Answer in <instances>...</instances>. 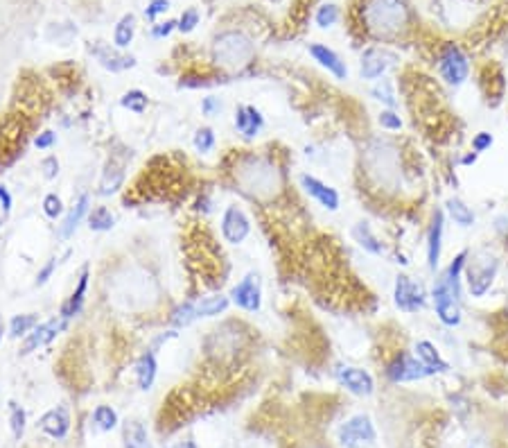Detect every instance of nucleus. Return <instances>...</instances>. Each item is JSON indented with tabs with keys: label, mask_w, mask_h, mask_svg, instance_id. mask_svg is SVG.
Wrapping results in <instances>:
<instances>
[{
	"label": "nucleus",
	"mask_w": 508,
	"mask_h": 448,
	"mask_svg": "<svg viewBox=\"0 0 508 448\" xmlns=\"http://www.w3.org/2000/svg\"><path fill=\"white\" fill-rule=\"evenodd\" d=\"M235 181L249 200L267 204L273 202L285 188L283 170L273 156L244 154L235 166Z\"/></svg>",
	"instance_id": "f257e3e1"
},
{
	"label": "nucleus",
	"mask_w": 508,
	"mask_h": 448,
	"mask_svg": "<svg viewBox=\"0 0 508 448\" xmlns=\"http://www.w3.org/2000/svg\"><path fill=\"white\" fill-rule=\"evenodd\" d=\"M362 23L373 39L396 41L409 28V7L405 0H366Z\"/></svg>",
	"instance_id": "f03ea898"
},
{
	"label": "nucleus",
	"mask_w": 508,
	"mask_h": 448,
	"mask_svg": "<svg viewBox=\"0 0 508 448\" xmlns=\"http://www.w3.org/2000/svg\"><path fill=\"white\" fill-rule=\"evenodd\" d=\"M463 290L466 283L449 281L443 270H438L430 285V304L436 319L445 328H459L463 324Z\"/></svg>",
	"instance_id": "7ed1b4c3"
},
{
	"label": "nucleus",
	"mask_w": 508,
	"mask_h": 448,
	"mask_svg": "<svg viewBox=\"0 0 508 448\" xmlns=\"http://www.w3.org/2000/svg\"><path fill=\"white\" fill-rule=\"evenodd\" d=\"M366 168L379 190H398L402 186L400 152L391 141H371L366 149Z\"/></svg>",
	"instance_id": "20e7f679"
},
{
	"label": "nucleus",
	"mask_w": 508,
	"mask_h": 448,
	"mask_svg": "<svg viewBox=\"0 0 508 448\" xmlns=\"http://www.w3.org/2000/svg\"><path fill=\"white\" fill-rule=\"evenodd\" d=\"M502 260L490 249H477L470 251L468 265H466V290L472 299H483L500 277Z\"/></svg>",
	"instance_id": "39448f33"
},
{
	"label": "nucleus",
	"mask_w": 508,
	"mask_h": 448,
	"mask_svg": "<svg viewBox=\"0 0 508 448\" xmlns=\"http://www.w3.org/2000/svg\"><path fill=\"white\" fill-rule=\"evenodd\" d=\"M253 54L256 48L242 32H224L213 43V59L224 71H242L253 62Z\"/></svg>",
	"instance_id": "423d86ee"
},
{
	"label": "nucleus",
	"mask_w": 508,
	"mask_h": 448,
	"mask_svg": "<svg viewBox=\"0 0 508 448\" xmlns=\"http://www.w3.org/2000/svg\"><path fill=\"white\" fill-rule=\"evenodd\" d=\"M436 71L438 77L443 79L447 86L459 88L468 82L470 77V57L463 52V48L456 43H445L436 57Z\"/></svg>",
	"instance_id": "0eeeda50"
},
{
	"label": "nucleus",
	"mask_w": 508,
	"mask_h": 448,
	"mask_svg": "<svg viewBox=\"0 0 508 448\" xmlns=\"http://www.w3.org/2000/svg\"><path fill=\"white\" fill-rule=\"evenodd\" d=\"M394 306L405 315H418L430 306V290L409 274L400 272L394 281Z\"/></svg>",
	"instance_id": "6e6552de"
},
{
	"label": "nucleus",
	"mask_w": 508,
	"mask_h": 448,
	"mask_svg": "<svg viewBox=\"0 0 508 448\" xmlns=\"http://www.w3.org/2000/svg\"><path fill=\"white\" fill-rule=\"evenodd\" d=\"M384 376L389 383L394 385H402V383H415V381H425V378H432L434 374L427 369V367L415 358L413 351L400 349L394 358L386 362Z\"/></svg>",
	"instance_id": "1a4fd4ad"
},
{
	"label": "nucleus",
	"mask_w": 508,
	"mask_h": 448,
	"mask_svg": "<svg viewBox=\"0 0 508 448\" xmlns=\"http://www.w3.org/2000/svg\"><path fill=\"white\" fill-rule=\"evenodd\" d=\"M337 437H339L341 446H345V448H366V446L375 444L377 430L373 426V419L368 415H355L341 423Z\"/></svg>",
	"instance_id": "9d476101"
},
{
	"label": "nucleus",
	"mask_w": 508,
	"mask_h": 448,
	"mask_svg": "<svg viewBox=\"0 0 508 448\" xmlns=\"http://www.w3.org/2000/svg\"><path fill=\"white\" fill-rule=\"evenodd\" d=\"M445 211L434 209L430 224H427V236H425V256H427V270L436 274L441 270V258H443V240H445Z\"/></svg>",
	"instance_id": "9b49d317"
},
{
	"label": "nucleus",
	"mask_w": 508,
	"mask_h": 448,
	"mask_svg": "<svg viewBox=\"0 0 508 448\" xmlns=\"http://www.w3.org/2000/svg\"><path fill=\"white\" fill-rule=\"evenodd\" d=\"M230 304L237 306L244 313H258L262 308V283H260V274L249 272L242 277L240 283L233 285V290L228 294Z\"/></svg>",
	"instance_id": "f8f14e48"
},
{
	"label": "nucleus",
	"mask_w": 508,
	"mask_h": 448,
	"mask_svg": "<svg viewBox=\"0 0 508 448\" xmlns=\"http://www.w3.org/2000/svg\"><path fill=\"white\" fill-rule=\"evenodd\" d=\"M298 181H301V188L307 193V197L314 200V202L321 206V209H326V211H330V213L339 211L341 195H339V190L334 188V186H330V183H326V181L319 179V177H314V175H307V172L298 177Z\"/></svg>",
	"instance_id": "ddd939ff"
},
{
	"label": "nucleus",
	"mask_w": 508,
	"mask_h": 448,
	"mask_svg": "<svg viewBox=\"0 0 508 448\" xmlns=\"http://www.w3.org/2000/svg\"><path fill=\"white\" fill-rule=\"evenodd\" d=\"M334 376H337V383L355 396H371L375 392V378L371 372L364 369V367L345 364V367H339Z\"/></svg>",
	"instance_id": "4468645a"
},
{
	"label": "nucleus",
	"mask_w": 508,
	"mask_h": 448,
	"mask_svg": "<svg viewBox=\"0 0 508 448\" xmlns=\"http://www.w3.org/2000/svg\"><path fill=\"white\" fill-rule=\"evenodd\" d=\"M222 236L230 245H242L251 236V220L237 204L226 206L222 215Z\"/></svg>",
	"instance_id": "2eb2a0df"
},
{
	"label": "nucleus",
	"mask_w": 508,
	"mask_h": 448,
	"mask_svg": "<svg viewBox=\"0 0 508 448\" xmlns=\"http://www.w3.org/2000/svg\"><path fill=\"white\" fill-rule=\"evenodd\" d=\"M68 324V319L64 317H54V319H48V321H43V324H37L34 326L25 338H23V344H20V353L23 355H28L32 351H37L41 347H45V344H50L59 333L66 328Z\"/></svg>",
	"instance_id": "dca6fc26"
},
{
	"label": "nucleus",
	"mask_w": 508,
	"mask_h": 448,
	"mask_svg": "<svg viewBox=\"0 0 508 448\" xmlns=\"http://www.w3.org/2000/svg\"><path fill=\"white\" fill-rule=\"evenodd\" d=\"M396 57L391 54L384 48H368L362 54V64H360V73L362 79L366 82H379V77H384V73L391 68Z\"/></svg>",
	"instance_id": "f3484780"
},
{
	"label": "nucleus",
	"mask_w": 508,
	"mask_h": 448,
	"mask_svg": "<svg viewBox=\"0 0 508 448\" xmlns=\"http://www.w3.org/2000/svg\"><path fill=\"white\" fill-rule=\"evenodd\" d=\"M307 50L312 54V59L321 68H326L334 79H348V66H345V62L339 57V52L328 48L326 43H309Z\"/></svg>",
	"instance_id": "a211bd4d"
},
{
	"label": "nucleus",
	"mask_w": 508,
	"mask_h": 448,
	"mask_svg": "<svg viewBox=\"0 0 508 448\" xmlns=\"http://www.w3.org/2000/svg\"><path fill=\"white\" fill-rule=\"evenodd\" d=\"M413 353H415V358H418L427 369H430L434 376L436 374H445L449 372V362L443 358V353L441 349L436 347V342L432 340H427V338H420V340H415L413 344Z\"/></svg>",
	"instance_id": "6ab92c4d"
},
{
	"label": "nucleus",
	"mask_w": 508,
	"mask_h": 448,
	"mask_svg": "<svg viewBox=\"0 0 508 448\" xmlns=\"http://www.w3.org/2000/svg\"><path fill=\"white\" fill-rule=\"evenodd\" d=\"M235 130L244 136V139H256V136L264 130L262 111L253 105H240L235 109Z\"/></svg>",
	"instance_id": "aec40b11"
},
{
	"label": "nucleus",
	"mask_w": 508,
	"mask_h": 448,
	"mask_svg": "<svg viewBox=\"0 0 508 448\" xmlns=\"http://www.w3.org/2000/svg\"><path fill=\"white\" fill-rule=\"evenodd\" d=\"M443 211H445L447 220H452L459 229H470L477 222L475 209H472L463 197H456V195H452V197H447L443 202Z\"/></svg>",
	"instance_id": "412c9836"
},
{
	"label": "nucleus",
	"mask_w": 508,
	"mask_h": 448,
	"mask_svg": "<svg viewBox=\"0 0 508 448\" xmlns=\"http://www.w3.org/2000/svg\"><path fill=\"white\" fill-rule=\"evenodd\" d=\"M88 206H90V197L84 193V195H79V200L75 202V206L71 211H68L64 215V220L59 224V231H57V236H59V240H68L75 231H77V226L82 224L84 217H88Z\"/></svg>",
	"instance_id": "4be33fe9"
},
{
	"label": "nucleus",
	"mask_w": 508,
	"mask_h": 448,
	"mask_svg": "<svg viewBox=\"0 0 508 448\" xmlns=\"http://www.w3.org/2000/svg\"><path fill=\"white\" fill-rule=\"evenodd\" d=\"M39 426L45 435H50L54 440H64L68 430H71V415L66 408H52L50 412H45L41 417Z\"/></svg>",
	"instance_id": "5701e85b"
},
{
	"label": "nucleus",
	"mask_w": 508,
	"mask_h": 448,
	"mask_svg": "<svg viewBox=\"0 0 508 448\" xmlns=\"http://www.w3.org/2000/svg\"><path fill=\"white\" fill-rule=\"evenodd\" d=\"M88 279H90L88 268H84V270H82V274H79V277H77V285H75V290H73V292H71V297H68L66 301L61 304V308H59V317H64V319H73L75 315H79V310H82V306H84V299H86Z\"/></svg>",
	"instance_id": "b1692460"
},
{
	"label": "nucleus",
	"mask_w": 508,
	"mask_h": 448,
	"mask_svg": "<svg viewBox=\"0 0 508 448\" xmlns=\"http://www.w3.org/2000/svg\"><path fill=\"white\" fill-rule=\"evenodd\" d=\"M90 52H93L98 57V62L111 73H122V71H126V68L136 66V57L120 54V52L107 48V45H95V48H90Z\"/></svg>",
	"instance_id": "393cba45"
},
{
	"label": "nucleus",
	"mask_w": 508,
	"mask_h": 448,
	"mask_svg": "<svg viewBox=\"0 0 508 448\" xmlns=\"http://www.w3.org/2000/svg\"><path fill=\"white\" fill-rule=\"evenodd\" d=\"M353 238H355V243L360 245V247L366 251V254H371V256H382L384 251H386L384 243L375 236V231H373L371 224H368L366 220L357 222V224L353 226Z\"/></svg>",
	"instance_id": "a878e982"
},
{
	"label": "nucleus",
	"mask_w": 508,
	"mask_h": 448,
	"mask_svg": "<svg viewBox=\"0 0 508 448\" xmlns=\"http://www.w3.org/2000/svg\"><path fill=\"white\" fill-rule=\"evenodd\" d=\"M156 374H158V362H156L154 351L143 353L141 358L136 360V381H138V387H141L143 392L152 389V385L156 381Z\"/></svg>",
	"instance_id": "bb28decb"
},
{
	"label": "nucleus",
	"mask_w": 508,
	"mask_h": 448,
	"mask_svg": "<svg viewBox=\"0 0 508 448\" xmlns=\"http://www.w3.org/2000/svg\"><path fill=\"white\" fill-rule=\"evenodd\" d=\"M122 444L124 448H152L149 444V435L143 421H126L122 426Z\"/></svg>",
	"instance_id": "cd10ccee"
},
{
	"label": "nucleus",
	"mask_w": 508,
	"mask_h": 448,
	"mask_svg": "<svg viewBox=\"0 0 508 448\" xmlns=\"http://www.w3.org/2000/svg\"><path fill=\"white\" fill-rule=\"evenodd\" d=\"M122 183H124V172L118 163H111L104 168L102 172V179H100V195L102 197H109V195H115L120 188H122Z\"/></svg>",
	"instance_id": "c85d7f7f"
},
{
	"label": "nucleus",
	"mask_w": 508,
	"mask_h": 448,
	"mask_svg": "<svg viewBox=\"0 0 508 448\" xmlns=\"http://www.w3.org/2000/svg\"><path fill=\"white\" fill-rule=\"evenodd\" d=\"M194 306H197V319L199 317H217V315H224L228 310L230 299L224 294H213V297H203L201 301H197Z\"/></svg>",
	"instance_id": "c756f323"
},
{
	"label": "nucleus",
	"mask_w": 508,
	"mask_h": 448,
	"mask_svg": "<svg viewBox=\"0 0 508 448\" xmlns=\"http://www.w3.org/2000/svg\"><path fill=\"white\" fill-rule=\"evenodd\" d=\"M134 34H136V16L124 14L113 30V45L115 48H120V50L129 48V43L134 41Z\"/></svg>",
	"instance_id": "7c9ffc66"
},
{
	"label": "nucleus",
	"mask_w": 508,
	"mask_h": 448,
	"mask_svg": "<svg viewBox=\"0 0 508 448\" xmlns=\"http://www.w3.org/2000/svg\"><path fill=\"white\" fill-rule=\"evenodd\" d=\"M88 229L90 231H111V229L115 226V215L111 213V209H107V206H95L93 211H88Z\"/></svg>",
	"instance_id": "2f4dec72"
},
{
	"label": "nucleus",
	"mask_w": 508,
	"mask_h": 448,
	"mask_svg": "<svg viewBox=\"0 0 508 448\" xmlns=\"http://www.w3.org/2000/svg\"><path fill=\"white\" fill-rule=\"evenodd\" d=\"M194 319H197V306H194V301H183V304H179L175 310H172V315H170L172 326H177V328L190 326Z\"/></svg>",
	"instance_id": "473e14b6"
},
{
	"label": "nucleus",
	"mask_w": 508,
	"mask_h": 448,
	"mask_svg": "<svg viewBox=\"0 0 508 448\" xmlns=\"http://www.w3.org/2000/svg\"><path fill=\"white\" fill-rule=\"evenodd\" d=\"M371 96L382 102L384 109H398V96L394 91V84L389 82V79H379V82L371 88Z\"/></svg>",
	"instance_id": "72a5a7b5"
},
{
	"label": "nucleus",
	"mask_w": 508,
	"mask_h": 448,
	"mask_svg": "<svg viewBox=\"0 0 508 448\" xmlns=\"http://www.w3.org/2000/svg\"><path fill=\"white\" fill-rule=\"evenodd\" d=\"M93 421L102 432H111L115 426H118V412H115L111 406H98L93 410Z\"/></svg>",
	"instance_id": "f704fd0d"
},
{
	"label": "nucleus",
	"mask_w": 508,
	"mask_h": 448,
	"mask_svg": "<svg viewBox=\"0 0 508 448\" xmlns=\"http://www.w3.org/2000/svg\"><path fill=\"white\" fill-rule=\"evenodd\" d=\"M120 105L126 111H131V113H145L149 100H147V96L143 93L141 88H131V91H126V93L120 98Z\"/></svg>",
	"instance_id": "c9c22d12"
},
{
	"label": "nucleus",
	"mask_w": 508,
	"mask_h": 448,
	"mask_svg": "<svg viewBox=\"0 0 508 448\" xmlns=\"http://www.w3.org/2000/svg\"><path fill=\"white\" fill-rule=\"evenodd\" d=\"M39 324V317L37 315H16L14 319L9 321V335L11 338H25L28 333Z\"/></svg>",
	"instance_id": "e433bc0d"
},
{
	"label": "nucleus",
	"mask_w": 508,
	"mask_h": 448,
	"mask_svg": "<svg viewBox=\"0 0 508 448\" xmlns=\"http://www.w3.org/2000/svg\"><path fill=\"white\" fill-rule=\"evenodd\" d=\"M377 125L382 127L384 132H400L402 127H405V120H402V116L398 113V109H382L377 113Z\"/></svg>",
	"instance_id": "4c0bfd02"
},
{
	"label": "nucleus",
	"mask_w": 508,
	"mask_h": 448,
	"mask_svg": "<svg viewBox=\"0 0 508 448\" xmlns=\"http://www.w3.org/2000/svg\"><path fill=\"white\" fill-rule=\"evenodd\" d=\"M25 410L16 403H9V428H11V435H14V440H20L23 435H25Z\"/></svg>",
	"instance_id": "58836bf2"
},
{
	"label": "nucleus",
	"mask_w": 508,
	"mask_h": 448,
	"mask_svg": "<svg viewBox=\"0 0 508 448\" xmlns=\"http://www.w3.org/2000/svg\"><path fill=\"white\" fill-rule=\"evenodd\" d=\"M314 21H317V25H319L321 30H328V28H332L334 23L339 21V7H337V5H332V3L321 5V7L317 9V16H314Z\"/></svg>",
	"instance_id": "ea45409f"
},
{
	"label": "nucleus",
	"mask_w": 508,
	"mask_h": 448,
	"mask_svg": "<svg viewBox=\"0 0 508 448\" xmlns=\"http://www.w3.org/2000/svg\"><path fill=\"white\" fill-rule=\"evenodd\" d=\"M192 145H194V149H197V152H201V154L213 152V147H215V132H213L211 127H199L197 132H194Z\"/></svg>",
	"instance_id": "a19ab883"
},
{
	"label": "nucleus",
	"mask_w": 508,
	"mask_h": 448,
	"mask_svg": "<svg viewBox=\"0 0 508 448\" xmlns=\"http://www.w3.org/2000/svg\"><path fill=\"white\" fill-rule=\"evenodd\" d=\"M492 145H495V136L490 134V132H486V130H481V132H477L475 136H472V141H470V149L475 154H486V152H490L492 149Z\"/></svg>",
	"instance_id": "79ce46f5"
},
{
	"label": "nucleus",
	"mask_w": 508,
	"mask_h": 448,
	"mask_svg": "<svg viewBox=\"0 0 508 448\" xmlns=\"http://www.w3.org/2000/svg\"><path fill=\"white\" fill-rule=\"evenodd\" d=\"M43 213L48 215L50 220H57V217L64 215V202H61L59 195H57V193L45 195V200H43Z\"/></svg>",
	"instance_id": "37998d69"
},
{
	"label": "nucleus",
	"mask_w": 508,
	"mask_h": 448,
	"mask_svg": "<svg viewBox=\"0 0 508 448\" xmlns=\"http://www.w3.org/2000/svg\"><path fill=\"white\" fill-rule=\"evenodd\" d=\"M197 25H199V11L197 9H186L181 14V18L177 21V30L183 32V34H190Z\"/></svg>",
	"instance_id": "c03bdc74"
},
{
	"label": "nucleus",
	"mask_w": 508,
	"mask_h": 448,
	"mask_svg": "<svg viewBox=\"0 0 508 448\" xmlns=\"http://www.w3.org/2000/svg\"><path fill=\"white\" fill-rule=\"evenodd\" d=\"M41 170H43V177L48 181L57 179V175H59V159H57V156H45L41 161Z\"/></svg>",
	"instance_id": "a18cd8bd"
},
{
	"label": "nucleus",
	"mask_w": 508,
	"mask_h": 448,
	"mask_svg": "<svg viewBox=\"0 0 508 448\" xmlns=\"http://www.w3.org/2000/svg\"><path fill=\"white\" fill-rule=\"evenodd\" d=\"M167 9H170V0H152V3H149L147 9H145V16L149 21H154L156 16L165 14Z\"/></svg>",
	"instance_id": "49530a36"
},
{
	"label": "nucleus",
	"mask_w": 508,
	"mask_h": 448,
	"mask_svg": "<svg viewBox=\"0 0 508 448\" xmlns=\"http://www.w3.org/2000/svg\"><path fill=\"white\" fill-rule=\"evenodd\" d=\"M201 111H203V116H217L219 111H222V100L211 96V98H203L201 102Z\"/></svg>",
	"instance_id": "de8ad7c7"
},
{
	"label": "nucleus",
	"mask_w": 508,
	"mask_h": 448,
	"mask_svg": "<svg viewBox=\"0 0 508 448\" xmlns=\"http://www.w3.org/2000/svg\"><path fill=\"white\" fill-rule=\"evenodd\" d=\"M57 263H59V260H57V258H50V260L45 263V265L39 270V274H37V285H45V283L50 281V277H52L54 270H57Z\"/></svg>",
	"instance_id": "09e8293b"
},
{
	"label": "nucleus",
	"mask_w": 508,
	"mask_h": 448,
	"mask_svg": "<svg viewBox=\"0 0 508 448\" xmlns=\"http://www.w3.org/2000/svg\"><path fill=\"white\" fill-rule=\"evenodd\" d=\"M177 28V21H165V23H156L152 28V37L154 39H165L170 37V32Z\"/></svg>",
	"instance_id": "8fccbe9b"
},
{
	"label": "nucleus",
	"mask_w": 508,
	"mask_h": 448,
	"mask_svg": "<svg viewBox=\"0 0 508 448\" xmlns=\"http://www.w3.org/2000/svg\"><path fill=\"white\" fill-rule=\"evenodd\" d=\"M57 143V134L54 132H41L37 139H34V145L39 149H50Z\"/></svg>",
	"instance_id": "3c124183"
},
{
	"label": "nucleus",
	"mask_w": 508,
	"mask_h": 448,
	"mask_svg": "<svg viewBox=\"0 0 508 448\" xmlns=\"http://www.w3.org/2000/svg\"><path fill=\"white\" fill-rule=\"evenodd\" d=\"M0 204H3V211L9 213L11 211V195L5 186H0Z\"/></svg>",
	"instance_id": "603ef678"
},
{
	"label": "nucleus",
	"mask_w": 508,
	"mask_h": 448,
	"mask_svg": "<svg viewBox=\"0 0 508 448\" xmlns=\"http://www.w3.org/2000/svg\"><path fill=\"white\" fill-rule=\"evenodd\" d=\"M477 159H479V154H475V152H472V149H470V152H466L463 156H461L459 163H461V166H466V168H470V166H475V163H477Z\"/></svg>",
	"instance_id": "864d4df0"
},
{
	"label": "nucleus",
	"mask_w": 508,
	"mask_h": 448,
	"mask_svg": "<svg viewBox=\"0 0 508 448\" xmlns=\"http://www.w3.org/2000/svg\"><path fill=\"white\" fill-rule=\"evenodd\" d=\"M177 448H197V444H194V442H181Z\"/></svg>",
	"instance_id": "5fc2aeb1"
},
{
	"label": "nucleus",
	"mask_w": 508,
	"mask_h": 448,
	"mask_svg": "<svg viewBox=\"0 0 508 448\" xmlns=\"http://www.w3.org/2000/svg\"><path fill=\"white\" fill-rule=\"evenodd\" d=\"M3 333H5V331H3V324H0V342H3Z\"/></svg>",
	"instance_id": "6e6d98bb"
}]
</instances>
